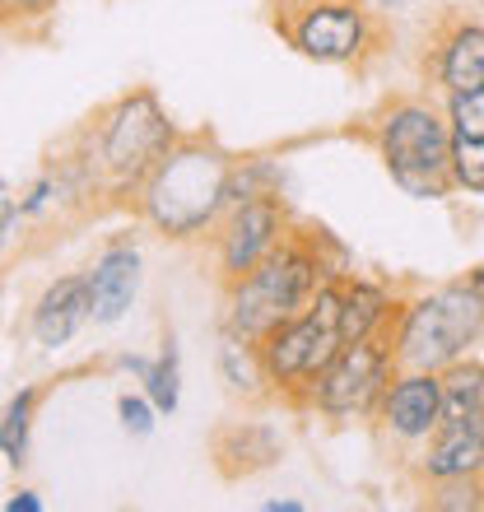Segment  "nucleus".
Segmentation results:
<instances>
[{
  "mask_svg": "<svg viewBox=\"0 0 484 512\" xmlns=\"http://www.w3.org/2000/svg\"><path fill=\"white\" fill-rule=\"evenodd\" d=\"M182 126L163 108L154 84H131L117 98L98 103L61 145L47 154L70 196L84 205V215H131L145 177L177 145Z\"/></svg>",
  "mask_w": 484,
  "mask_h": 512,
  "instance_id": "nucleus-1",
  "label": "nucleus"
},
{
  "mask_svg": "<svg viewBox=\"0 0 484 512\" xmlns=\"http://www.w3.org/2000/svg\"><path fill=\"white\" fill-rule=\"evenodd\" d=\"M238 154L224 149L210 126L182 131L177 145L145 177L131 205V219L168 247H205L229 210V177Z\"/></svg>",
  "mask_w": 484,
  "mask_h": 512,
  "instance_id": "nucleus-2",
  "label": "nucleus"
},
{
  "mask_svg": "<svg viewBox=\"0 0 484 512\" xmlns=\"http://www.w3.org/2000/svg\"><path fill=\"white\" fill-rule=\"evenodd\" d=\"M345 135L363 140L387 168L391 187H401L410 201H447L452 187V122L447 108L429 94H387L377 108H368Z\"/></svg>",
  "mask_w": 484,
  "mask_h": 512,
  "instance_id": "nucleus-3",
  "label": "nucleus"
},
{
  "mask_svg": "<svg viewBox=\"0 0 484 512\" xmlns=\"http://www.w3.org/2000/svg\"><path fill=\"white\" fill-rule=\"evenodd\" d=\"M331 280L322 266V252L312 243L308 219H298L289 238L247 275V280L219 289V326L242 340H261L284 317H298Z\"/></svg>",
  "mask_w": 484,
  "mask_h": 512,
  "instance_id": "nucleus-4",
  "label": "nucleus"
},
{
  "mask_svg": "<svg viewBox=\"0 0 484 512\" xmlns=\"http://www.w3.org/2000/svg\"><path fill=\"white\" fill-rule=\"evenodd\" d=\"M270 24L284 38V47H294L303 61L354 70V75H368L391 47L387 10H377L368 0H303V5L275 10Z\"/></svg>",
  "mask_w": 484,
  "mask_h": 512,
  "instance_id": "nucleus-5",
  "label": "nucleus"
},
{
  "mask_svg": "<svg viewBox=\"0 0 484 512\" xmlns=\"http://www.w3.org/2000/svg\"><path fill=\"white\" fill-rule=\"evenodd\" d=\"M480 345H484V303L466 284V275L433 284V289H419V294H405V308L396 317V331H391V350H396L401 368L443 373L447 364L475 354Z\"/></svg>",
  "mask_w": 484,
  "mask_h": 512,
  "instance_id": "nucleus-6",
  "label": "nucleus"
},
{
  "mask_svg": "<svg viewBox=\"0 0 484 512\" xmlns=\"http://www.w3.org/2000/svg\"><path fill=\"white\" fill-rule=\"evenodd\" d=\"M340 345H345L340 340V280H326L322 294L298 317H284L280 326H270L266 336L256 340L270 401L289 415H303L312 382L336 359Z\"/></svg>",
  "mask_w": 484,
  "mask_h": 512,
  "instance_id": "nucleus-7",
  "label": "nucleus"
},
{
  "mask_svg": "<svg viewBox=\"0 0 484 512\" xmlns=\"http://www.w3.org/2000/svg\"><path fill=\"white\" fill-rule=\"evenodd\" d=\"M401 373L396 364V350L391 340H354V345H340L336 359L317 373L308 391V405L303 415L322 419L326 429H373L377 405L387 396L391 378Z\"/></svg>",
  "mask_w": 484,
  "mask_h": 512,
  "instance_id": "nucleus-8",
  "label": "nucleus"
},
{
  "mask_svg": "<svg viewBox=\"0 0 484 512\" xmlns=\"http://www.w3.org/2000/svg\"><path fill=\"white\" fill-rule=\"evenodd\" d=\"M298 219L289 210V196H256V201L229 205L215 233L205 238V256H210V280L219 289L247 280L275 247L289 238Z\"/></svg>",
  "mask_w": 484,
  "mask_h": 512,
  "instance_id": "nucleus-9",
  "label": "nucleus"
},
{
  "mask_svg": "<svg viewBox=\"0 0 484 512\" xmlns=\"http://www.w3.org/2000/svg\"><path fill=\"white\" fill-rule=\"evenodd\" d=\"M438 424H443V373L401 368L391 378L382 405H377L373 419L377 447L387 452V461H396V471H405L424 452V443L438 433Z\"/></svg>",
  "mask_w": 484,
  "mask_h": 512,
  "instance_id": "nucleus-10",
  "label": "nucleus"
},
{
  "mask_svg": "<svg viewBox=\"0 0 484 512\" xmlns=\"http://www.w3.org/2000/svg\"><path fill=\"white\" fill-rule=\"evenodd\" d=\"M419 75L443 94L484 89V24H475L461 10H443L424 33Z\"/></svg>",
  "mask_w": 484,
  "mask_h": 512,
  "instance_id": "nucleus-11",
  "label": "nucleus"
},
{
  "mask_svg": "<svg viewBox=\"0 0 484 512\" xmlns=\"http://www.w3.org/2000/svg\"><path fill=\"white\" fill-rule=\"evenodd\" d=\"M284 433L270 424V419H224L210 429L205 438V452H210V466H215L219 480H252V475L270 471L284 461Z\"/></svg>",
  "mask_w": 484,
  "mask_h": 512,
  "instance_id": "nucleus-12",
  "label": "nucleus"
},
{
  "mask_svg": "<svg viewBox=\"0 0 484 512\" xmlns=\"http://www.w3.org/2000/svg\"><path fill=\"white\" fill-rule=\"evenodd\" d=\"M94 322V294H89V275L84 270H70V275H56L28 308V340L38 350H66L70 340L80 336L84 326Z\"/></svg>",
  "mask_w": 484,
  "mask_h": 512,
  "instance_id": "nucleus-13",
  "label": "nucleus"
},
{
  "mask_svg": "<svg viewBox=\"0 0 484 512\" xmlns=\"http://www.w3.org/2000/svg\"><path fill=\"white\" fill-rule=\"evenodd\" d=\"M89 275V294H94V326H117L131 312L135 294H140V247L135 233H112L98 247Z\"/></svg>",
  "mask_w": 484,
  "mask_h": 512,
  "instance_id": "nucleus-14",
  "label": "nucleus"
},
{
  "mask_svg": "<svg viewBox=\"0 0 484 512\" xmlns=\"http://www.w3.org/2000/svg\"><path fill=\"white\" fill-rule=\"evenodd\" d=\"M405 308V289L387 280H368V275H345L340 280V340L354 345V340H391L396 331V317Z\"/></svg>",
  "mask_w": 484,
  "mask_h": 512,
  "instance_id": "nucleus-15",
  "label": "nucleus"
},
{
  "mask_svg": "<svg viewBox=\"0 0 484 512\" xmlns=\"http://www.w3.org/2000/svg\"><path fill=\"white\" fill-rule=\"evenodd\" d=\"M484 471V424H438L424 452L405 466L410 485H433V480H457V475Z\"/></svg>",
  "mask_w": 484,
  "mask_h": 512,
  "instance_id": "nucleus-16",
  "label": "nucleus"
},
{
  "mask_svg": "<svg viewBox=\"0 0 484 512\" xmlns=\"http://www.w3.org/2000/svg\"><path fill=\"white\" fill-rule=\"evenodd\" d=\"M215 368H219L224 391H229V396H238L242 405L270 401L266 373H261V354H256V340H242V336H233V331H224V326H219Z\"/></svg>",
  "mask_w": 484,
  "mask_h": 512,
  "instance_id": "nucleus-17",
  "label": "nucleus"
},
{
  "mask_svg": "<svg viewBox=\"0 0 484 512\" xmlns=\"http://www.w3.org/2000/svg\"><path fill=\"white\" fill-rule=\"evenodd\" d=\"M443 424H484V359L475 354L443 368Z\"/></svg>",
  "mask_w": 484,
  "mask_h": 512,
  "instance_id": "nucleus-18",
  "label": "nucleus"
},
{
  "mask_svg": "<svg viewBox=\"0 0 484 512\" xmlns=\"http://www.w3.org/2000/svg\"><path fill=\"white\" fill-rule=\"evenodd\" d=\"M38 401H42V387H19L10 401H5L0 457H5V466H14V471H24L28 452H33V415H38Z\"/></svg>",
  "mask_w": 484,
  "mask_h": 512,
  "instance_id": "nucleus-19",
  "label": "nucleus"
},
{
  "mask_svg": "<svg viewBox=\"0 0 484 512\" xmlns=\"http://www.w3.org/2000/svg\"><path fill=\"white\" fill-rule=\"evenodd\" d=\"M256 196H284V163L270 154H238L229 177V205L256 201Z\"/></svg>",
  "mask_w": 484,
  "mask_h": 512,
  "instance_id": "nucleus-20",
  "label": "nucleus"
},
{
  "mask_svg": "<svg viewBox=\"0 0 484 512\" xmlns=\"http://www.w3.org/2000/svg\"><path fill=\"white\" fill-rule=\"evenodd\" d=\"M140 387L149 391V401L159 405V415H177V405H182V350H177L173 326L163 331L159 354H154V368L145 373Z\"/></svg>",
  "mask_w": 484,
  "mask_h": 512,
  "instance_id": "nucleus-21",
  "label": "nucleus"
},
{
  "mask_svg": "<svg viewBox=\"0 0 484 512\" xmlns=\"http://www.w3.org/2000/svg\"><path fill=\"white\" fill-rule=\"evenodd\" d=\"M419 508L429 512H484V471L480 475H457V480H433L419 485Z\"/></svg>",
  "mask_w": 484,
  "mask_h": 512,
  "instance_id": "nucleus-22",
  "label": "nucleus"
},
{
  "mask_svg": "<svg viewBox=\"0 0 484 512\" xmlns=\"http://www.w3.org/2000/svg\"><path fill=\"white\" fill-rule=\"evenodd\" d=\"M56 5H61V0H0L5 33L19 42H42L56 19Z\"/></svg>",
  "mask_w": 484,
  "mask_h": 512,
  "instance_id": "nucleus-23",
  "label": "nucleus"
},
{
  "mask_svg": "<svg viewBox=\"0 0 484 512\" xmlns=\"http://www.w3.org/2000/svg\"><path fill=\"white\" fill-rule=\"evenodd\" d=\"M452 187L457 196H484V135H457L452 140Z\"/></svg>",
  "mask_w": 484,
  "mask_h": 512,
  "instance_id": "nucleus-24",
  "label": "nucleus"
},
{
  "mask_svg": "<svg viewBox=\"0 0 484 512\" xmlns=\"http://www.w3.org/2000/svg\"><path fill=\"white\" fill-rule=\"evenodd\" d=\"M117 419H121V433L126 438H149L154 424H159V405L149 401V391H121L117 396Z\"/></svg>",
  "mask_w": 484,
  "mask_h": 512,
  "instance_id": "nucleus-25",
  "label": "nucleus"
},
{
  "mask_svg": "<svg viewBox=\"0 0 484 512\" xmlns=\"http://www.w3.org/2000/svg\"><path fill=\"white\" fill-rule=\"evenodd\" d=\"M452 135H484V89H466V94H443Z\"/></svg>",
  "mask_w": 484,
  "mask_h": 512,
  "instance_id": "nucleus-26",
  "label": "nucleus"
},
{
  "mask_svg": "<svg viewBox=\"0 0 484 512\" xmlns=\"http://www.w3.org/2000/svg\"><path fill=\"white\" fill-rule=\"evenodd\" d=\"M24 229H28V215L19 196L10 187L0 191V247H5V261H14V252L24 247Z\"/></svg>",
  "mask_w": 484,
  "mask_h": 512,
  "instance_id": "nucleus-27",
  "label": "nucleus"
},
{
  "mask_svg": "<svg viewBox=\"0 0 484 512\" xmlns=\"http://www.w3.org/2000/svg\"><path fill=\"white\" fill-rule=\"evenodd\" d=\"M47 503H42L38 489H14L10 499H5V512H42Z\"/></svg>",
  "mask_w": 484,
  "mask_h": 512,
  "instance_id": "nucleus-28",
  "label": "nucleus"
},
{
  "mask_svg": "<svg viewBox=\"0 0 484 512\" xmlns=\"http://www.w3.org/2000/svg\"><path fill=\"white\" fill-rule=\"evenodd\" d=\"M108 368H117V373H131V378L145 382V373L154 368V359H145V354H117Z\"/></svg>",
  "mask_w": 484,
  "mask_h": 512,
  "instance_id": "nucleus-29",
  "label": "nucleus"
},
{
  "mask_svg": "<svg viewBox=\"0 0 484 512\" xmlns=\"http://www.w3.org/2000/svg\"><path fill=\"white\" fill-rule=\"evenodd\" d=\"M261 512H308V508H303L298 499H266L261 503Z\"/></svg>",
  "mask_w": 484,
  "mask_h": 512,
  "instance_id": "nucleus-30",
  "label": "nucleus"
},
{
  "mask_svg": "<svg viewBox=\"0 0 484 512\" xmlns=\"http://www.w3.org/2000/svg\"><path fill=\"white\" fill-rule=\"evenodd\" d=\"M466 284H471L475 294H480V303H484V266H471V270H466Z\"/></svg>",
  "mask_w": 484,
  "mask_h": 512,
  "instance_id": "nucleus-31",
  "label": "nucleus"
},
{
  "mask_svg": "<svg viewBox=\"0 0 484 512\" xmlns=\"http://www.w3.org/2000/svg\"><path fill=\"white\" fill-rule=\"evenodd\" d=\"M289 5H303V0H266L270 14H275V10H289Z\"/></svg>",
  "mask_w": 484,
  "mask_h": 512,
  "instance_id": "nucleus-32",
  "label": "nucleus"
},
{
  "mask_svg": "<svg viewBox=\"0 0 484 512\" xmlns=\"http://www.w3.org/2000/svg\"><path fill=\"white\" fill-rule=\"evenodd\" d=\"M373 5H377V10H387V14H391V10H401L405 0H373Z\"/></svg>",
  "mask_w": 484,
  "mask_h": 512,
  "instance_id": "nucleus-33",
  "label": "nucleus"
}]
</instances>
